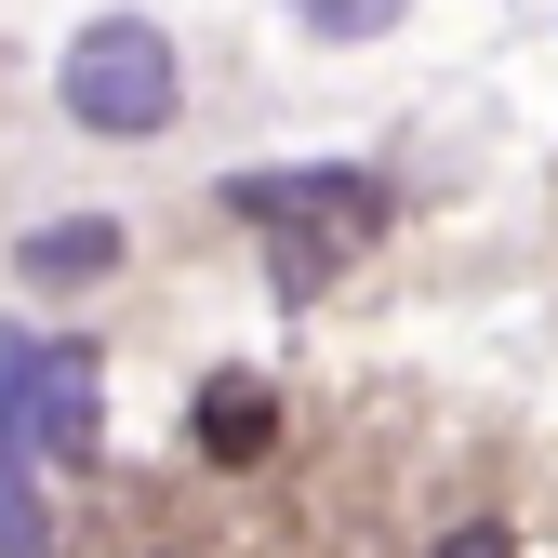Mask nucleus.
I'll use <instances>...</instances> for the list:
<instances>
[{"mask_svg":"<svg viewBox=\"0 0 558 558\" xmlns=\"http://www.w3.org/2000/svg\"><path fill=\"white\" fill-rule=\"evenodd\" d=\"M227 199L266 227V266H279V293H293V306L332 293V266L386 227V186H373V173H240Z\"/></svg>","mask_w":558,"mask_h":558,"instance_id":"obj_1","label":"nucleus"},{"mask_svg":"<svg viewBox=\"0 0 558 558\" xmlns=\"http://www.w3.org/2000/svg\"><path fill=\"white\" fill-rule=\"evenodd\" d=\"M66 120L107 133V147H160V133L186 120V66L147 14H94L81 40H66Z\"/></svg>","mask_w":558,"mask_h":558,"instance_id":"obj_2","label":"nucleus"},{"mask_svg":"<svg viewBox=\"0 0 558 558\" xmlns=\"http://www.w3.org/2000/svg\"><path fill=\"white\" fill-rule=\"evenodd\" d=\"M107 360H94V345L81 332H53V345H14V332H0V426H27L53 465H94V439H107Z\"/></svg>","mask_w":558,"mask_h":558,"instance_id":"obj_3","label":"nucleus"},{"mask_svg":"<svg viewBox=\"0 0 558 558\" xmlns=\"http://www.w3.org/2000/svg\"><path fill=\"white\" fill-rule=\"evenodd\" d=\"M186 439L214 452V465H253V452L279 439V399H266L253 373H214V386H199V412H186Z\"/></svg>","mask_w":558,"mask_h":558,"instance_id":"obj_4","label":"nucleus"},{"mask_svg":"<svg viewBox=\"0 0 558 558\" xmlns=\"http://www.w3.org/2000/svg\"><path fill=\"white\" fill-rule=\"evenodd\" d=\"M14 266H27V279H107V266H120V227H94V214H81V227H27Z\"/></svg>","mask_w":558,"mask_h":558,"instance_id":"obj_5","label":"nucleus"},{"mask_svg":"<svg viewBox=\"0 0 558 558\" xmlns=\"http://www.w3.org/2000/svg\"><path fill=\"white\" fill-rule=\"evenodd\" d=\"M399 14H412V0H293V27H306V40H386Z\"/></svg>","mask_w":558,"mask_h":558,"instance_id":"obj_6","label":"nucleus"},{"mask_svg":"<svg viewBox=\"0 0 558 558\" xmlns=\"http://www.w3.org/2000/svg\"><path fill=\"white\" fill-rule=\"evenodd\" d=\"M426 558H519V545H506V519H465V532H452V545H426Z\"/></svg>","mask_w":558,"mask_h":558,"instance_id":"obj_7","label":"nucleus"},{"mask_svg":"<svg viewBox=\"0 0 558 558\" xmlns=\"http://www.w3.org/2000/svg\"><path fill=\"white\" fill-rule=\"evenodd\" d=\"M27 452H40V439H27V426H0V478H14V465H27Z\"/></svg>","mask_w":558,"mask_h":558,"instance_id":"obj_8","label":"nucleus"}]
</instances>
